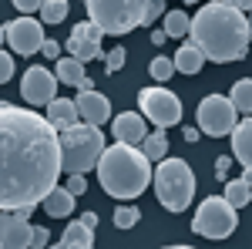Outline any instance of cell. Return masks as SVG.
Here are the masks:
<instances>
[{
    "instance_id": "1",
    "label": "cell",
    "mask_w": 252,
    "mask_h": 249,
    "mask_svg": "<svg viewBox=\"0 0 252 249\" xmlns=\"http://www.w3.org/2000/svg\"><path fill=\"white\" fill-rule=\"evenodd\" d=\"M64 172L61 132L47 115L0 105V209H27L44 202Z\"/></svg>"
},
{
    "instance_id": "2",
    "label": "cell",
    "mask_w": 252,
    "mask_h": 249,
    "mask_svg": "<svg viewBox=\"0 0 252 249\" xmlns=\"http://www.w3.org/2000/svg\"><path fill=\"white\" fill-rule=\"evenodd\" d=\"M189 40H195L212 64H229L249 54L252 27L246 10L235 7L232 0H209L192 17Z\"/></svg>"
},
{
    "instance_id": "3",
    "label": "cell",
    "mask_w": 252,
    "mask_h": 249,
    "mask_svg": "<svg viewBox=\"0 0 252 249\" xmlns=\"http://www.w3.org/2000/svg\"><path fill=\"white\" fill-rule=\"evenodd\" d=\"M97 182L111 199L131 202L155 182V169H152V158L141 152V145L115 142L104 148L97 162Z\"/></svg>"
},
{
    "instance_id": "4",
    "label": "cell",
    "mask_w": 252,
    "mask_h": 249,
    "mask_svg": "<svg viewBox=\"0 0 252 249\" xmlns=\"http://www.w3.org/2000/svg\"><path fill=\"white\" fill-rule=\"evenodd\" d=\"M104 132L101 125H91V121H78L71 128L61 132V155H64V175L74 172H91L97 169L101 155H104Z\"/></svg>"
},
{
    "instance_id": "5",
    "label": "cell",
    "mask_w": 252,
    "mask_h": 249,
    "mask_svg": "<svg viewBox=\"0 0 252 249\" xmlns=\"http://www.w3.org/2000/svg\"><path fill=\"white\" fill-rule=\"evenodd\" d=\"M155 195L168 212H185L195 199V172L185 158H161L155 169Z\"/></svg>"
},
{
    "instance_id": "6",
    "label": "cell",
    "mask_w": 252,
    "mask_h": 249,
    "mask_svg": "<svg viewBox=\"0 0 252 249\" xmlns=\"http://www.w3.org/2000/svg\"><path fill=\"white\" fill-rule=\"evenodd\" d=\"M84 3H88L91 20L111 37L131 34L135 27H141L145 7H148V0H84Z\"/></svg>"
},
{
    "instance_id": "7",
    "label": "cell",
    "mask_w": 252,
    "mask_h": 249,
    "mask_svg": "<svg viewBox=\"0 0 252 249\" xmlns=\"http://www.w3.org/2000/svg\"><path fill=\"white\" fill-rule=\"evenodd\" d=\"M235 206L225 199V195H209L198 212L192 219V229L202 236V239H229L239 226V215H235Z\"/></svg>"
},
{
    "instance_id": "8",
    "label": "cell",
    "mask_w": 252,
    "mask_h": 249,
    "mask_svg": "<svg viewBox=\"0 0 252 249\" xmlns=\"http://www.w3.org/2000/svg\"><path fill=\"white\" fill-rule=\"evenodd\" d=\"M195 121H198L202 135L225 138L239 125V108L232 105V98H225V95H205L198 101V108H195Z\"/></svg>"
},
{
    "instance_id": "9",
    "label": "cell",
    "mask_w": 252,
    "mask_h": 249,
    "mask_svg": "<svg viewBox=\"0 0 252 249\" xmlns=\"http://www.w3.org/2000/svg\"><path fill=\"white\" fill-rule=\"evenodd\" d=\"M138 108L155 128H172L182 121V101L168 88H141L138 91Z\"/></svg>"
},
{
    "instance_id": "10",
    "label": "cell",
    "mask_w": 252,
    "mask_h": 249,
    "mask_svg": "<svg viewBox=\"0 0 252 249\" xmlns=\"http://www.w3.org/2000/svg\"><path fill=\"white\" fill-rule=\"evenodd\" d=\"M44 20H34V17H17V20H7L3 24V44L14 51V54H24V58H31V54H37L40 47H44Z\"/></svg>"
},
{
    "instance_id": "11",
    "label": "cell",
    "mask_w": 252,
    "mask_h": 249,
    "mask_svg": "<svg viewBox=\"0 0 252 249\" xmlns=\"http://www.w3.org/2000/svg\"><path fill=\"white\" fill-rule=\"evenodd\" d=\"M58 84L61 77L51 74L44 64H34V68H27L24 71V81H20V95H24V101L27 105H34V108H47L51 101H54V95H58Z\"/></svg>"
},
{
    "instance_id": "12",
    "label": "cell",
    "mask_w": 252,
    "mask_h": 249,
    "mask_svg": "<svg viewBox=\"0 0 252 249\" xmlns=\"http://www.w3.org/2000/svg\"><path fill=\"white\" fill-rule=\"evenodd\" d=\"M101 40H104V31H101L94 20L88 17V20H81V24H74V27H71V37L64 40V47H67V54H74V58H81L84 64H88V61L104 58Z\"/></svg>"
},
{
    "instance_id": "13",
    "label": "cell",
    "mask_w": 252,
    "mask_h": 249,
    "mask_svg": "<svg viewBox=\"0 0 252 249\" xmlns=\"http://www.w3.org/2000/svg\"><path fill=\"white\" fill-rule=\"evenodd\" d=\"M34 206L27 209H3L0 215V246L3 249H27L34 239V226L27 222Z\"/></svg>"
},
{
    "instance_id": "14",
    "label": "cell",
    "mask_w": 252,
    "mask_h": 249,
    "mask_svg": "<svg viewBox=\"0 0 252 249\" xmlns=\"http://www.w3.org/2000/svg\"><path fill=\"white\" fill-rule=\"evenodd\" d=\"M111 132H115V142L141 145V142H145V135H148V118L135 115V111H121V115L111 118Z\"/></svg>"
},
{
    "instance_id": "15",
    "label": "cell",
    "mask_w": 252,
    "mask_h": 249,
    "mask_svg": "<svg viewBox=\"0 0 252 249\" xmlns=\"http://www.w3.org/2000/svg\"><path fill=\"white\" fill-rule=\"evenodd\" d=\"M78 108H81V118L91 121V125H104L111 121V101L101 95V91H81L78 95Z\"/></svg>"
},
{
    "instance_id": "16",
    "label": "cell",
    "mask_w": 252,
    "mask_h": 249,
    "mask_svg": "<svg viewBox=\"0 0 252 249\" xmlns=\"http://www.w3.org/2000/svg\"><path fill=\"white\" fill-rule=\"evenodd\" d=\"M229 138H232V155L239 158V165L242 169H252V115L242 118Z\"/></svg>"
},
{
    "instance_id": "17",
    "label": "cell",
    "mask_w": 252,
    "mask_h": 249,
    "mask_svg": "<svg viewBox=\"0 0 252 249\" xmlns=\"http://www.w3.org/2000/svg\"><path fill=\"white\" fill-rule=\"evenodd\" d=\"M74 199H78V195L67 189V185H64V189L54 185V189L44 195V212H47L51 219H67V215L74 212Z\"/></svg>"
},
{
    "instance_id": "18",
    "label": "cell",
    "mask_w": 252,
    "mask_h": 249,
    "mask_svg": "<svg viewBox=\"0 0 252 249\" xmlns=\"http://www.w3.org/2000/svg\"><path fill=\"white\" fill-rule=\"evenodd\" d=\"M61 249H91L94 246V229L88 226V222H67L64 232H61Z\"/></svg>"
},
{
    "instance_id": "19",
    "label": "cell",
    "mask_w": 252,
    "mask_h": 249,
    "mask_svg": "<svg viewBox=\"0 0 252 249\" xmlns=\"http://www.w3.org/2000/svg\"><path fill=\"white\" fill-rule=\"evenodd\" d=\"M78 101H71V98H54L51 105H47V118L54 121V128L64 132V128H71V125H78Z\"/></svg>"
},
{
    "instance_id": "20",
    "label": "cell",
    "mask_w": 252,
    "mask_h": 249,
    "mask_svg": "<svg viewBox=\"0 0 252 249\" xmlns=\"http://www.w3.org/2000/svg\"><path fill=\"white\" fill-rule=\"evenodd\" d=\"M205 61L209 58L202 54V47H198L195 40H185V44L178 47V54H175V68H178L182 74H198Z\"/></svg>"
},
{
    "instance_id": "21",
    "label": "cell",
    "mask_w": 252,
    "mask_h": 249,
    "mask_svg": "<svg viewBox=\"0 0 252 249\" xmlns=\"http://www.w3.org/2000/svg\"><path fill=\"white\" fill-rule=\"evenodd\" d=\"M54 74L61 77V84H71V88H78L81 81H84V61L74 58V54H67V58H58V64H54Z\"/></svg>"
},
{
    "instance_id": "22",
    "label": "cell",
    "mask_w": 252,
    "mask_h": 249,
    "mask_svg": "<svg viewBox=\"0 0 252 249\" xmlns=\"http://www.w3.org/2000/svg\"><path fill=\"white\" fill-rule=\"evenodd\" d=\"M141 152L148 155L155 165L161 162V158H168V135H165V128H158V132H148V135H145Z\"/></svg>"
},
{
    "instance_id": "23",
    "label": "cell",
    "mask_w": 252,
    "mask_h": 249,
    "mask_svg": "<svg viewBox=\"0 0 252 249\" xmlns=\"http://www.w3.org/2000/svg\"><path fill=\"white\" fill-rule=\"evenodd\" d=\"M229 202H232L235 209H242V206H249L252 202V185L246 178H225V192H222Z\"/></svg>"
},
{
    "instance_id": "24",
    "label": "cell",
    "mask_w": 252,
    "mask_h": 249,
    "mask_svg": "<svg viewBox=\"0 0 252 249\" xmlns=\"http://www.w3.org/2000/svg\"><path fill=\"white\" fill-rule=\"evenodd\" d=\"M232 105L239 108V115H252V77H242L232 84Z\"/></svg>"
},
{
    "instance_id": "25",
    "label": "cell",
    "mask_w": 252,
    "mask_h": 249,
    "mask_svg": "<svg viewBox=\"0 0 252 249\" xmlns=\"http://www.w3.org/2000/svg\"><path fill=\"white\" fill-rule=\"evenodd\" d=\"M165 31H168V37H185L192 31V17L185 10H168L165 14Z\"/></svg>"
},
{
    "instance_id": "26",
    "label": "cell",
    "mask_w": 252,
    "mask_h": 249,
    "mask_svg": "<svg viewBox=\"0 0 252 249\" xmlns=\"http://www.w3.org/2000/svg\"><path fill=\"white\" fill-rule=\"evenodd\" d=\"M67 7H71L67 0H44L37 14H40V20H44V24H64V17H67Z\"/></svg>"
},
{
    "instance_id": "27",
    "label": "cell",
    "mask_w": 252,
    "mask_h": 249,
    "mask_svg": "<svg viewBox=\"0 0 252 249\" xmlns=\"http://www.w3.org/2000/svg\"><path fill=\"white\" fill-rule=\"evenodd\" d=\"M138 219H141V209L131 206V202H121V206L115 209V226L118 229H135Z\"/></svg>"
},
{
    "instance_id": "28",
    "label": "cell",
    "mask_w": 252,
    "mask_h": 249,
    "mask_svg": "<svg viewBox=\"0 0 252 249\" xmlns=\"http://www.w3.org/2000/svg\"><path fill=\"white\" fill-rule=\"evenodd\" d=\"M148 71H152V77H155V81H168L178 68H175V58H155L152 64H148Z\"/></svg>"
},
{
    "instance_id": "29",
    "label": "cell",
    "mask_w": 252,
    "mask_h": 249,
    "mask_svg": "<svg viewBox=\"0 0 252 249\" xmlns=\"http://www.w3.org/2000/svg\"><path fill=\"white\" fill-rule=\"evenodd\" d=\"M125 58H128V54H125V47H111V51L104 54V71H108V74L121 71V68H125Z\"/></svg>"
},
{
    "instance_id": "30",
    "label": "cell",
    "mask_w": 252,
    "mask_h": 249,
    "mask_svg": "<svg viewBox=\"0 0 252 249\" xmlns=\"http://www.w3.org/2000/svg\"><path fill=\"white\" fill-rule=\"evenodd\" d=\"M168 10H165V0H148V7H145V27L148 24H155L158 17H165Z\"/></svg>"
},
{
    "instance_id": "31",
    "label": "cell",
    "mask_w": 252,
    "mask_h": 249,
    "mask_svg": "<svg viewBox=\"0 0 252 249\" xmlns=\"http://www.w3.org/2000/svg\"><path fill=\"white\" fill-rule=\"evenodd\" d=\"M10 77H14V51H10V47H7V51H3V54H0V81H3V84H7V81H10Z\"/></svg>"
},
{
    "instance_id": "32",
    "label": "cell",
    "mask_w": 252,
    "mask_h": 249,
    "mask_svg": "<svg viewBox=\"0 0 252 249\" xmlns=\"http://www.w3.org/2000/svg\"><path fill=\"white\" fill-rule=\"evenodd\" d=\"M232 158L235 155H222V158H215V178H229V169H232Z\"/></svg>"
},
{
    "instance_id": "33",
    "label": "cell",
    "mask_w": 252,
    "mask_h": 249,
    "mask_svg": "<svg viewBox=\"0 0 252 249\" xmlns=\"http://www.w3.org/2000/svg\"><path fill=\"white\" fill-rule=\"evenodd\" d=\"M67 189L74 192V195H84V192H88V182H84V175H81V172L67 175Z\"/></svg>"
},
{
    "instance_id": "34",
    "label": "cell",
    "mask_w": 252,
    "mask_h": 249,
    "mask_svg": "<svg viewBox=\"0 0 252 249\" xmlns=\"http://www.w3.org/2000/svg\"><path fill=\"white\" fill-rule=\"evenodd\" d=\"M40 54H44L47 61H58V58H61V44H58V40H44Z\"/></svg>"
},
{
    "instance_id": "35",
    "label": "cell",
    "mask_w": 252,
    "mask_h": 249,
    "mask_svg": "<svg viewBox=\"0 0 252 249\" xmlns=\"http://www.w3.org/2000/svg\"><path fill=\"white\" fill-rule=\"evenodd\" d=\"M40 3L44 0H14V7H17L20 14H34V10H40Z\"/></svg>"
},
{
    "instance_id": "36",
    "label": "cell",
    "mask_w": 252,
    "mask_h": 249,
    "mask_svg": "<svg viewBox=\"0 0 252 249\" xmlns=\"http://www.w3.org/2000/svg\"><path fill=\"white\" fill-rule=\"evenodd\" d=\"M31 246H34V249L47 246V229H44V226H34V239H31Z\"/></svg>"
},
{
    "instance_id": "37",
    "label": "cell",
    "mask_w": 252,
    "mask_h": 249,
    "mask_svg": "<svg viewBox=\"0 0 252 249\" xmlns=\"http://www.w3.org/2000/svg\"><path fill=\"white\" fill-rule=\"evenodd\" d=\"M148 40H152V44H155V47H161V44H165V40H168V31H165V27H161V31H158V27H155V31H152V37H148Z\"/></svg>"
},
{
    "instance_id": "38",
    "label": "cell",
    "mask_w": 252,
    "mask_h": 249,
    "mask_svg": "<svg viewBox=\"0 0 252 249\" xmlns=\"http://www.w3.org/2000/svg\"><path fill=\"white\" fill-rule=\"evenodd\" d=\"M78 219H81V222H88L91 229H94V226H97V212H81Z\"/></svg>"
},
{
    "instance_id": "39",
    "label": "cell",
    "mask_w": 252,
    "mask_h": 249,
    "mask_svg": "<svg viewBox=\"0 0 252 249\" xmlns=\"http://www.w3.org/2000/svg\"><path fill=\"white\" fill-rule=\"evenodd\" d=\"M185 142H198V135H202V128H198V125H195V128H185Z\"/></svg>"
},
{
    "instance_id": "40",
    "label": "cell",
    "mask_w": 252,
    "mask_h": 249,
    "mask_svg": "<svg viewBox=\"0 0 252 249\" xmlns=\"http://www.w3.org/2000/svg\"><path fill=\"white\" fill-rule=\"evenodd\" d=\"M235 7H242V10H252V0H232Z\"/></svg>"
},
{
    "instance_id": "41",
    "label": "cell",
    "mask_w": 252,
    "mask_h": 249,
    "mask_svg": "<svg viewBox=\"0 0 252 249\" xmlns=\"http://www.w3.org/2000/svg\"><path fill=\"white\" fill-rule=\"evenodd\" d=\"M242 178H246V182L252 185V169H246V172H242Z\"/></svg>"
},
{
    "instance_id": "42",
    "label": "cell",
    "mask_w": 252,
    "mask_h": 249,
    "mask_svg": "<svg viewBox=\"0 0 252 249\" xmlns=\"http://www.w3.org/2000/svg\"><path fill=\"white\" fill-rule=\"evenodd\" d=\"M249 27H252V14H249Z\"/></svg>"
},
{
    "instance_id": "43",
    "label": "cell",
    "mask_w": 252,
    "mask_h": 249,
    "mask_svg": "<svg viewBox=\"0 0 252 249\" xmlns=\"http://www.w3.org/2000/svg\"><path fill=\"white\" fill-rule=\"evenodd\" d=\"M185 3H195V0H185Z\"/></svg>"
}]
</instances>
